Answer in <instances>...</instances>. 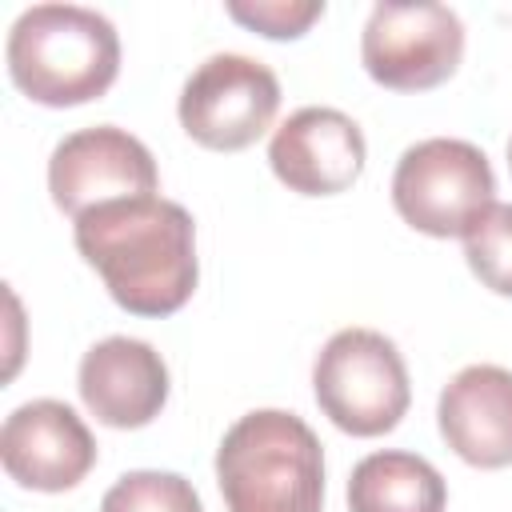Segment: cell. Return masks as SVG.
Returning <instances> with one entry per match:
<instances>
[{
  "mask_svg": "<svg viewBox=\"0 0 512 512\" xmlns=\"http://www.w3.org/2000/svg\"><path fill=\"white\" fill-rule=\"evenodd\" d=\"M72 240L108 296L132 316H172L196 292V224L176 200L136 196L100 204L76 220Z\"/></svg>",
  "mask_w": 512,
  "mask_h": 512,
  "instance_id": "obj_1",
  "label": "cell"
},
{
  "mask_svg": "<svg viewBox=\"0 0 512 512\" xmlns=\"http://www.w3.org/2000/svg\"><path fill=\"white\" fill-rule=\"evenodd\" d=\"M8 76L44 108L100 100L120 72V36L112 20L80 4H32L8 32Z\"/></svg>",
  "mask_w": 512,
  "mask_h": 512,
  "instance_id": "obj_2",
  "label": "cell"
},
{
  "mask_svg": "<svg viewBox=\"0 0 512 512\" xmlns=\"http://www.w3.org/2000/svg\"><path fill=\"white\" fill-rule=\"evenodd\" d=\"M216 484L228 512H320L324 448L296 412L256 408L224 432Z\"/></svg>",
  "mask_w": 512,
  "mask_h": 512,
  "instance_id": "obj_3",
  "label": "cell"
},
{
  "mask_svg": "<svg viewBox=\"0 0 512 512\" xmlns=\"http://www.w3.org/2000/svg\"><path fill=\"white\" fill-rule=\"evenodd\" d=\"M312 392L348 436H384L412 404L404 356L376 328H340L312 364Z\"/></svg>",
  "mask_w": 512,
  "mask_h": 512,
  "instance_id": "obj_4",
  "label": "cell"
},
{
  "mask_svg": "<svg viewBox=\"0 0 512 512\" xmlns=\"http://www.w3.org/2000/svg\"><path fill=\"white\" fill-rule=\"evenodd\" d=\"M496 176L488 156L456 136H428L396 160L392 204L404 224L424 236H460L496 204Z\"/></svg>",
  "mask_w": 512,
  "mask_h": 512,
  "instance_id": "obj_5",
  "label": "cell"
},
{
  "mask_svg": "<svg viewBox=\"0 0 512 512\" xmlns=\"http://www.w3.org/2000/svg\"><path fill=\"white\" fill-rule=\"evenodd\" d=\"M280 108V80L268 64L240 56V52H216L208 56L180 92V128L212 152H240L256 144Z\"/></svg>",
  "mask_w": 512,
  "mask_h": 512,
  "instance_id": "obj_6",
  "label": "cell"
},
{
  "mask_svg": "<svg viewBox=\"0 0 512 512\" xmlns=\"http://www.w3.org/2000/svg\"><path fill=\"white\" fill-rule=\"evenodd\" d=\"M464 56V24L448 4H376L360 32L364 72L392 92L444 84Z\"/></svg>",
  "mask_w": 512,
  "mask_h": 512,
  "instance_id": "obj_7",
  "label": "cell"
},
{
  "mask_svg": "<svg viewBox=\"0 0 512 512\" xmlns=\"http://www.w3.org/2000/svg\"><path fill=\"white\" fill-rule=\"evenodd\" d=\"M156 188H160V172L152 152L132 132L112 124H96L64 136L48 160L52 204L72 220L112 200L156 196Z\"/></svg>",
  "mask_w": 512,
  "mask_h": 512,
  "instance_id": "obj_8",
  "label": "cell"
},
{
  "mask_svg": "<svg viewBox=\"0 0 512 512\" xmlns=\"http://www.w3.org/2000/svg\"><path fill=\"white\" fill-rule=\"evenodd\" d=\"M4 472L32 492H68L96 464L88 424L64 400H28L0 428Z\"/></svg>",
  "mask_w": 512,
  "mask_h": 512,
  "instance_id": "obj_9",
  "label": "cell"
},
{
  "mask_svg": "<svg viewBox=\"0 0 512 512\" xmlns=\"http://www.w3.org/2000/svg\"><path fill=\"white\" fill-rule=\"evenodd\" d=\"M368 144L352 116L340 108H300L268 140V164L288 192L336 196L364 172Z\"/></svg>",
  "mask_w": 512,
  "mask_h": 512,
  "instance_id": "obj_10",
  "label": "cell"
},
{
  "mask_svg": "<svg viewBox=\"0 0 512 512\" xmlns=\"http://www.w3.org/2000/svg\"><path fill=\"white\" fill-rule=\"evenodd\" d=\"M84 408L108 428H144L168 400L164 356L132 336H108L92 344L76 376Z\"/></svg>",
  "mask_w": 512,
  "mask_h": 512,
  "instance_id": "obj_11",
  "label": "cell"
},
{
  "mask_svg": "<svg viewBox=\"0 0 512 512\" xmlns=\"http://www.w3.org/2000/svg\"><path fill=\"white\" fill-rule=\"evenodd\" d=\"M444 444L472 468L512 464V372L500 364L460 368L436 404Z\"/></svg>",
  "mask_w": 512,
  "mask_h": 512,
  "instance_id": "obj_12",
  "label": "cell"
},
{
  "mask_svg": "<svg viewBox=\"0 0 512 512\" xmlns=\"http://www.w3.org/2000/svg\"><path fill=\"white\" fill-rule=\"evenodd\" d=\"M448 484L416 452H372L348 476L352 512H444Z\"/></svg>",
  "mask_w": 512,
  "mask_h": 512,
  "instance_id": "obj_13",
  "label": "cell"
},
{
  "mask_svg": "<svg viewBox=\"0 0 512 512\" xmlns=\"http://www.w3.org/2000/svg\"><path fill=\"white\" fill-rule=\"evenodd\" d=\"M464 260L484 288L512 296V204H492L464 232Z\"/></svg>",
  "mask_w": 512,
  "mask_h": 512,
  "instance_id": "obj_14",
  "label": "cell"
},
{
  "mask_svg": "<svg viewBox=\"0 0 512 512\" xmlns=\"http://www.w3.org/2000/svg\"><path fill=\"white\" fill-rule=\"evenodd\" d=\"M100 512H204L196 488L176 472H124L100 500Z\"/></svg>",
  "mask_w": 512,
  "mask_h": 512,
  "instance_id": "obj_15",
  "label": "cell"
},
{
  "mask_svg": "<svg viewBox=\"0 0 512 512\" xmlns=\"http://www.w3.org/2000/svg\"><path fill=\"white\" fill-rule=\"evenodd\" d=\"M228 16L268 40H296L324 16V0H228Z\"/></svg>",
  "mask_w": 512,
  "mask_h": 512,
  "instance_id": "obj_16",
  "label": "cell"
},
{
  "mask_svg": "<svg viewBox=\"0 0 512 512\" xmlns=\"http://www.w3.org/2000/svg\"><path fill=\"white\" fill-rule=\"evenodd\" d=\"M508 168H512V140H508Z\"/></svg>",
  "mask_w": 512,
  "mask_h": 512,
  "instance_id": "obj_17",
  "label": "cell"
}]
</instances>
